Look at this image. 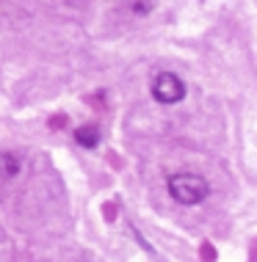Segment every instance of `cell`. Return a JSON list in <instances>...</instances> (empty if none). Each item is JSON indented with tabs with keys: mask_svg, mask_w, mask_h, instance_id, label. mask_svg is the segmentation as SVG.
Returning a JSON list of instances; mask_svg holds the SVG:
<instances>
[{
	"mask_svg": "<svg viewBox=\"0 0 257 262\" xmlns=\"http://www.w3.org/2000/svg\"><path fill=\"white\" fill-rule=\"evenodd\" d=\"M166 190L169 196L177 204H185V207H196L210 196V182L199 174L191 171H180V174H171L166 180Z\"/></svg>",
	"mask_w": 257,
	"mask_h": 262,
	"instance_id": "cell-1",
	"label": "cell"
},
{
	"mask_svg": "<svg viewBox=\"0 0 257 262\" xmlns=\"http://www.w3.org/2000/svg\"><path fill=\"white\" fill-rule=\"evenodd\" d=\"M152 100L161 105H177L185 100V83L174 72H161L152 80Z\"/></svg>",
	"mask_w": 257,
	"mask_h": 262,
	"instance_id": "cell-2",
	"label": "cell"
},
{
	"mask_svg": "<svg viewBox=\"0 0 257 262\" xmlns=\"http://www.w3.org/2000/svg\"><path fill=\"white\" fill-rule=\"evenodd\" d=\"M100 138H103V136H100V130L94 124H83V127H77V130H75V141L83 146V149H94V146L100 144Z\"/></svg>",
	"mask_w": 257,
	"mask_h": 262,
	"instance_id": "cell-3",
	"label": "cell"
},
{
	"mask_svg": "<svg viewBox=\"0 0 257 262\" xmlns=\"http://www.w3.org/2000/svg\"><path fill=\"white\" fill-rule=\"evenodd\" d=\"M19 168H23V163H19L17 155L0 152V180H11V177H17Z\"/></svg>",
	"mask_w": 257,
	"mask_h": 262,
	"instance_id": "cell-4",
	"label": "cell"
},
{
	"mask_svg": "<svg viewBox=\"0 0 257 262\" xmlns=\"http://www.w3.org/2000/svg\"><path fill=\"white\" fill-rule=\"evenodd\" d=\"M152 6H155V0H130V11L139 14V17L149 14V11H152Z\"/></svg>",
	"mask_w": 257,
	"mask_h": 262,
	"instance_id": "cell-5",
	"label": "cell"
}]
</instances>
